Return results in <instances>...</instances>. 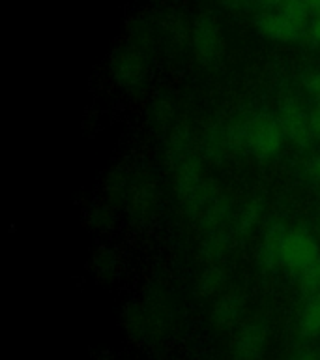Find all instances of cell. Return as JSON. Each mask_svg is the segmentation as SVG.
Wrapping results in <instances>:
<instances>
[{"mask_svg": "<svg viewBox=\"0 0 320 360\" xmlns=\"http://www.w3.org/2000/svg\"><path fill=\"white\" fill-rule=\"evenodd\" d=\"M165 158L174 179H184L191 174H201V150L191 129L185 124H178L168 131Z\"/></svg>", "mask_w": 320, "mask_h": 360, "instance_id": "1", "label": "cell"}, {"mask_svg": "<svg viewBox=\"0 0 320 360\" xmlns=\"http://www.w3.org/2000/svg\"><path fill=\"white\" fill-rule=\"evenodd\" d=\"M191 47L199 64L204 68H218L223 60L225 44L221 25L213 13H202L195 19L191 28Z\"/></svg>", "mask_w": 320, "mask_h": 360, "instance_id": "2", "label": "cell"}, {"mask_svg": "<svg viewBox=\"0 0 320 360\" xmlns=\"http://www.w3.org/2000/svg\"><path fill=\"white\" fill-rule=\"evenodd\" d=\"M246 137L247 150H251V154L260 160H268L279 154L285 141V131L277 118L269 115H255L246 122Z\"/></svg>", "mask_w": 320, "mask_h": 360, "instance_id": "3", "label": "cell"}, {"mask_svg": "<svg viewBox=\"0 0 320 360\" xmlns=\"http://www.w3.org/2000/svg\"><path fill=\"white\" fill-rule=\"evenodd\" d=\"M319 257L320 248L313 235H309L305 229L285 231V236L281 242L279 264H283L288 270L302 272L305 266H309Z\"/></svg>", "mask_w": 320, "mask_h": 360, "instance_id": "4", "label": "cell"}, {"mask_svg": "<svg viewBox=\"0 0 320 360\" xmlns=\"http://www.w3.org/2000/svg\"><path fill=\"white\" fill-rule=\"evenodd\" d=\"M111 73L114 81L126 90H137L142 86L148 75L145 55L137 47H122L111 58Z\"/></svg>", "mask_w": 320, "mask_h": 360, "instance_id": "5", "label": "cell"}, {"mask_svg": "<svg viewBox=\"0 0 320 360\" xmlns=\"http://www.w3.org/2000/svg\"><path fill=\"white\" fill-rule=\"evenodd\" d=\"M255 28L264 38L274 39V41H286V44L302 39L303 34L307 32V28L303 25L286 19L279 11H260L255 17Z\"/></svg>", "mask_w": 320, "mask_h": 360, "instance_id": "6", "label": "cell"}, {"mask_svg": "<svg viewBox=\"0 0 320 360\" xmlns=\"http://www.w3.org/2000/svg\"><path fill=\"white\" fill-rule=\"evenodd\" d=\"M279 120L281 128L285 131V137L294 141L296 145H309V141L313 139L311 128H309V115H305L300 103L294 100H285L279 107Z\"/></svg>", "mask_w": 320, "mask_h": 360, "instance_id": "7", "label": "cell"}, {"mask_svg": "<svg viewBox=\"0 0 320 360\" xmlns=\"http://www.w3.org/2000/svg\"><path fill=\"white\" fill-rule=\"evenodd\" d=\"M129 214L137 219H148L156 210L157 191L150 180L131 179L129 188L124 195Z\"/></svg>", "mask_w": 320, "mask_h": 360, "instance_id": "8", "label": "cell"}, {"mask_svg": "<svg viewBox=\"0 0 320 360\" xmlns=\"http://www.w3.org/2000/svg\"><path fill=\"white\" fill-rule=\"evenodd\" d=\"M268 330L262 323H249L241 328L234 343L236 360H260L266 345Z\"/></svg>", "mask_w": 320, "mask_h": 360, "instance_id": "9", "label": "cell"}, {"mask_svg": "<svg viewBox=\"0 0 320 360\" xmlns=\"http://www.w3.org/2000/svg\"><path fill=\"white\" fill-rule=\"evenodd\" d=\"M199 150H201V156L210 160V162H223L230 152L229 139H227V128L219 126V124L208 126L202 131V137L199 141Z\"/></svg>", "mask_w": 320, "mask_h": 360, "instance_id": "10", "label": "cell"}, {"mask_svg": "<svg viewBox=\"0 0 320 360\" xmlns=\"http://www.w3.org/2000/svg\"><path fill=\"white\" fill-rule=\"evenodd\" d=\"M230 214H232V205H230L229 197H225L221 191L213 197L212 201L208 202L206 207L202 208V212L199 214L196 221L201 224V227L206 233H213V231H223V225L229 221Z\"/></svg>", "mask_w": 320, "mask_h": 360, "instance_id": "11", "label": "cell"}, {"mask_svg": "<svg viewBox=\"0 0 320 360\" xmlns=\"http://www.w3.org/2000/svg\"><path fill=\"white\" fill-rule=\"evenodd\" d=\"M244 315V298L236 292H227L219 298L212 311V321L219 328H232Z\"/></svg>", "mask_w": 320, "mask_h": 360, "instance_id": "12", "label": "cell"}, {"mask_svg": "<svg viewBox=\"0 0 320 360\" xmlns=\"http://www.w3.org/2000/svg\"><path fill=\"white\" fill-rule=\"evenodd\" d=\"M285 236L283 225L274 224L262 236V242L258 246V263L266 270H272L275 264H279L281 242Z\"/></svg>", "mask_w": 320, "mask_h": 360, "instance_id": "13", "label": "cell"}, {"mask_svg": "<svg viewBox=\"0 0 320 360\" xmlns=\"http://www.w3.org/2000/svg\"><path fill=\"white\" fill-rule=\"evenodd\" d=\"M176 117V103L171 96L159 94L154 98L148 109V120L156 131H168Z\"/></svg>", "mask_w": 320, "mask_h": 360, "instance_id": "14", "label": "cell"}, {"mask_svg": "<svg viewBox=\"0 0 320 360\" xmlns=\"http://www.w3.org/2000/svg\"><path fill=\"white\" fill-rule=\"evenodd\" d=\"M225 283H227V270L221 266V263L208 264L204 272L201 274V278H199L196 291L204 298L213 297V295H218L223 289Z\"/></svg>", "mask_w": 320, "mask_h": 360, "instance_id": "15", "label": "cell"}, {"mask_svg": "<svg viewBox=\"0 0 320 360\" xmlns=\"http://www.w3.org/2000/svg\"><path fill=\"white\" fill-rule=\"evenodd\" d=\"M229 235L223 231H213V233H208L204 242H202L201 253L208 264H215L223 261L227 252H229Z\"/></svg>", "mask_w": 320, "mask_h": 360, "instance_id": "16", "label": "cell"}, {"mask_svg": "<svg viewBox=\"0 0 320 360\" xmlns=\"http://www.w3.org/2000/svg\"><path fill=\"white\" fill-rule=\"evenodd\" d=\"M300 332L303 336H316L320 334V292L309 297L300 315Z\"/></svg>", "mask_w": 320, "mask_h": 360, "instance_id": "17", "label": "cell"}, {"mask_svg": "<svg viewBox=\"0 0 320 360\" xmlns=\"http://www.w3.org/2000/svg\"><path fill=\"white\" fill-rule=\"evenodd\" d=\"M262 219V205L258 201H249L241 207L238 218H236L234 229L238 235H247L255 225L260 224Z\"/></svg>", "mask_w": 320, "mask_h": 360, "instance_id": "18", "label": "cell"}, {"mask_svg": "<svg viewBox=\"0 0 320 360\" xmlns=\"http://www.w3.org/2000/svg\"><path fill=\"white\" fill-rule=\"evenodd\" d=\"M163 28H165V34L168 36V39H171L176 47H184L187 41H191V30L187 28V25H185V21L182 17H167V21L163 22Z\"/></svg>", "mask_w": 320, "mask_h": 360, "instance_id": "19", "label": "cell"}, {"mask_svg": "<svg viewBox=\"0 0 320 360\" xmlns=\"http://www.w3.org/2000/svg\"><path fill=\"white\" fill-rule=\"evenodd\" d=\"M300 287L309 297L320 292V257L300 272Z\"/></svg>", "mask_w": 320, "mask_h": 360, "instance_id": "20", "label": "cell"}, {"mask_svg": "<svg viewBox=\"0 0 320 360\" xmlns=\"http://www.w3.org/2000/svg\"><path fill=\"white\" fill-rule=\"evenodd\" d=\"M277 11H279L281 15H285L286 19H291V21L298 22V25H303V27H305V22H307L309 15H311L305 0H285Z\"/></svg>", "mask_w": 320, "mask_h": 360, "instance_id": "21", "label": "cell"}, {"mask_svg": "<svg viewBox=\"0 0 320 360\" xmlns=\"http://www.w3.org/2000/svg\"><path fill=\"white\" fill-rule=\"evenodd\" d=\"M116 269V259L112 255L111 252H107V250H101V252L95 253L94 257V270L98 274L101 276H109L114 272Z\"/></svg>", "mask_w": 320, "mask_h": 360, "instance_id": "22", "label": "cell"}, {"mask_svg": "<svg viewBox=\"0 0 320 360\" xmlns=\"http://www.w3.org/2000/svg\"><path fill=\"white\" fill-rule=\"evenodd\" d=\"M303 84H305V89H307L309 94L320 98V70H313V72L305 73Z\"/></svg>", "mask_w": 320, "mask_h": 360, "instance_id": "23", "label": "cell"}, {"mask_svg": "<svg viewBox=\"0 0 320 360\" xmlns=\"http://www.w3.org/2000/svg\"><path fill=\"white\" fill-rule=\"evenodd\" d=\"M307 34L314 44L320 45V15L311 17V21L307 25Z\"/></svg>", "mask_w": 320, "mask_h": 360, "instance_id": "24", "label": "cell"}, {"mask_svg": "<svg viewBox=\"0 0 320 360\" xmlns=\"http://www.w3.org/2000/svg\"><path fill=\"white\" fill-rule=\"evenodd\" d=\"M309 128H311V135L313 139L320 141V107L316 111H313L309 115Z\"/></svg>", "mask_w": 320, "mask_h": 360, "instance_id": "25", "label": "cell"}, {"mask_svg": "<svg viewBox=\"0 0 320 360\" xmlns=\"http://www.w3.org/2000/svg\"><path fill=\"white\" fill-rule=\"evenodd\" d=\"M221 4L227 10H246L251 4H257V0H221Z\"/></svg>", "mask_w": 320, "mask_h": 360, "instance_id": "26", "label": "cell"}, {"mask_svg": "<svg viewBox=\"0 0 320 360\" xmlns=\"http://www.w3.org/2000/svg\"><path fill=\"white\" fill-rule=\"evenodd\" d=\"M285 0H257V6L262 11H277Z\"/></svg>", "mask_w": 320, "mask_h": 360, "instance_id": "27", "label": "cell"}, {"mask_svg": "<svg viewBox=\"0 0 320 360\" xmlns=\"http://www.w3.org/2000/svg\"><path fill=\"white\" fill-rule=\"evenodd\" d=\"M309 171H311V174L320 182V156L311 160V163H309Z\"/></svg>", "mask_w": 320, "mask_h": 360, "instance_id": "28", "label": "cell"}, {"mask_svg": "<svg viewBox=\"0 0 320 360\" xmlns=\"http://www.w3.org/2000/svg\"><path fill=\"white\" fill-rule=\"evenodd\" d=\"M305 4L311 15H320V0H305Z\"/></svg>", "mask_w": 320, "mask_h": 360, "instance_id": "29", "label": "cell"}, {"mask_svg": "<svg viewBox=\"0 0 320 360\" xmlns=\"http://www.w3.org/2000/svg\"><path fill=\"white\" fill-rule=\"evenodd\" d=\"M294 360H320L319 354L311 353V351H303V353H300Z\"/></svg>", "mask_w": 320, "mask_h": 360, "instance_id": "30", "label": "cell"}]
</instances>
